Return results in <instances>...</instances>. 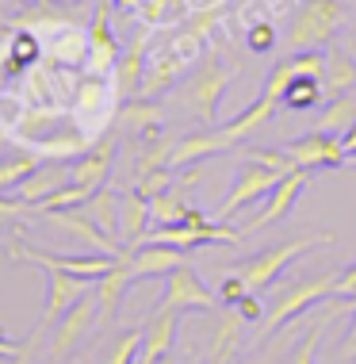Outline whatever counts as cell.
I'll list each match as a JSON object with an SVG mask.
<instances>
[{
	"instance_id": "1",
	"label": "cell",
	"mask_w": 356,
	"mask_h": 364,
	"mask_svg": "<svg viewBox=\"0 0 356 364\" xmlns=\"http://www.w3.org/2000/svg\"><path fill=\"white\" fill-rule=\"evenodd\" d=\"M333 242H338L333 234H303V238H295V242H280V245H272V250H261V253H253V257L237 261L234 272L249 284V291H264L280 280V272L288 269L291 261H299L303 253L318 250V245H333Z\"/></svg>"
},
{
	"instance_id": "2",
	"label": "cell",
	"mask_w": 356,
	"mask_h": 364,
	"mask_svg": "<svg viewBox=\"0 0 356 364\" xmlns=\"http://www.w3.org/2000/svg\"><path fill=\"white\" fill-rule=\"evenodd\" d=\"M230 77H234V62L222 65L219 54H207L200 62V70L188 77V85L180 88V104L195 119L215 127V119H219V100H222L226 85H230Z\"/></svg>"
},
{
	"instance_id": "3",
	"label": "cell",
	"mask_w": 356,
	"mask_h": 364,
	"mask_svg": "<svg viewBox=\"0 0 356 364\" xmlns=\"http://www.w3.org/2000/svg\"><path fill=\"white\" fill-rule=\"evenodd\" d=\"M341 272H322V277H306V280H288V288L276 291V303L264 314V338H272L276 330H284L291 318H299L306 307H314L318 299L338 291Z\"/></svg>"
},
{
	"instance_id": "4",
	"label": "cell",
	"mask_w": 356,
	"mask_h": 364,
	"mask_svg": "<svg viewBox=\"0 0 356 364\" xmlns=\"http://www.w3.org/2000/svg\"><path fill=\"white\" fill-rule=\"evenodd\" d=\"M341 19H345V12H341L338 0H303L299 12H295L291 23H288L284 43H288L291 54H299V50H318L322 43H330V38L338 35Z\"/></svg>"
},
{
	"instance_id": "5",
	"label": "cell",
	"mask_w": 356,
	"mask_h": 364,
	"mask_svg": "<svg viewBox=\"0 0 356 364\" xmlns=\"http://www.w3.org/2000/svg\"><path fill=\"white\" fill-rule=\"evenodd\" d=\"M153 311H219V295L200 280L192 264H180L165 277V291Z\"/></svg>"
},
{
	"instance_id": "6",
	"label": "cell",
	"mask_w": 356,
	"mask_h": 364,
	"mask_svg": "<svg viewBox=\"0 0 356 364\" xmlns=\"http://www.w3.org/2000/svg\"><path fill=\"white\" fill-rule=\"evenodd\" d=\"M284 176L276 173V169H264V165H257L245 157V165H242V173H237V181H234V188L226 192V200L219 203V211H215V219L226 223V219H234L242 208H249V203H257L261 196H269L276 184H280Z\"/></svg>"
},
{
	"instance_id": "7",
	"label": "cell",
	"mask_w": 356,
	"mask_h": 364,
	"mask_svg": "<svg viewBox=\"0 0 356 364\" xmlns=\"http://www.w3.org/2000/svg\"><path fill=\"white\" fill-rule=\"evenodd\" d=\"M96 322H100V303H96V291H88V295H81V299L62 314V318H58L54 341H50V357L54 360L69 357V353H73L88 333H92Z\"/></svg>"
},
{
	"instance_id": "8",
	"label": "cell",
	"mask_w": 356,
	"mask_h": 364,
	"mask_svg": "<svg viewBox=\"0 0 356 364\" xmlns=\"http://www.w3.org/2000/svg\"><path fill=\"white\" fill-rule=\"evenodd\" d=\"M12 257L27 261V264H38V269H62V272H73V277H88V280H100L104 272H112L115 261H119V257H112V253H92V257H73V253H38L27 242L12 245Z\"/></svg>"
},
{
	"instance_id": "9",
	"label": "cell",
	"mask_w": 356,
	"mask_h": 364,
	"mask_svg": "<svg viewBox=\"0 0 356 364\" xmlns=\"http://www.w3.org/2000/svg\"><path fill=\"white\" fill-rule=\"evenodd\" d=\"M92 288H96V280H88V277H73V272H62V269H46V307H43V318H38L35 330L38 333L54 330L58 318Z\"/></svg>"
},
{
	"instance_id": "10",
	"label": "cell",
	"mask_w": 356,
	"mask_h": 364,
	"mask_svg": "<svg viewBox=\"0 0 356 364\" xmlns=\"http://www.w3.org/2000/svg\"><path fill=\"white\" fill-rule=\"evenodd\" d=\"M311 184V169H295V173H288L280 184L269 192V200H264V208H261V215H253L249 223L242 226V234H257V230H269V226H276L280 219H288L291 215V208H295V200L303 196V188Z\"/></svg>"
},
{
	"instance_id": "11",
	"label": "cell",
	"mask_w": 356,
	"mask_h": 364,
	"mask_svg": "<svg viewBox=\"0 0 356 364\" xmlns=\"http://www.w3.org/2000/svg\"><path fill=\"white\" fill-rule=\"evenodd\" d=\"M288 157L299 169H341L349 161V150H345L341 139L333 134H322V131H311L303 139L288 142Z\"/></svg>"
},
{
	"instance_id": "12",
	"label": "cell",
	"mask_w": 356,
	"mask_h": 364,
	"mask_svg": "<svg viewBox=\"0 0 356 364\" xmlns=\"http://www.w3.org/2000/svg\"><path fill=\"white\" fill-rule=\"evenodd\" d=\"M119 43H115V35H112V19H107V4L100 0L96 4V12H92V27H88V54H85V65H88V73L92 77H104V73H112L115 65H119Z\"/></svg>"
},
{
	"instance_id": "13",
	"label": "cell",
	"mask_w": 356,
	"mask_h": 364,
	"mask_svg": "<svg viewBox=\"0 0 356 364\" xmlns=\"http://www.w3.org/2000/svg\"><path fill=\"white\" fill-rule=\"evenodd\" d=\"M146 46H150V31H142L131 46L123 50L119 65L112 70V88L115 100H138L142 96V81H146Z\"/></svg>"
},
{
	"instance_id": "14",
	"label": "cell",
	"mask_w": 356,
	"mask_h": 364,
	"mask_svg": "<svg viewBox=\"0 0 356 364\" xmlns=\"http://www.w3.org/2000/svg\"><path fill=\"white\" fill-rule=\"evenodd\" d=\"M46 223H54L58 230H69L73 238L88 242L96 253H112V257H123V253H126V245L119 242V238H112L107 230H100V226L88 219L81 208H73V211H50V215H46Z\"/></svg>"
},
{
	"instance_id": "15",
	"label": "cell",
	"mask_w": 356,
	"mask_h": 364,
	"mask_svg": "<svg viewBox=\"0 0 356 364\" xmlns=\"http://www.w3.org/2000/svg\"><path fill=\"white\" fill-rule=\"evenodd\" d=\"M134 284V272H131V250L123 253V257L115 261V269L112 272H104L100 280H96V303H100V322L107 326V322H115V314H119V303H123V295L126 288Z\"/></svg>"
},
{
	"instance_id": "16",
	"label": "cell",
	"mask_w": 356,
	"mask_h": 364,
	"mask_svg": "<svg viewBox=\"0 0 356 364\" xmlns=\"http://www.w3.org/2000/svg\"><path fill=\"white\" fill-rule=\"evenodd\" d=\"M188 264V253L176 250V245H134L131 250V272L134 280L146 277H169L173 269Z\"/></svg>"
},
{
	"instance_id": "17",
	"label": "cell",
	"mask_w": 356,
	"mask_h": 364,
	"mask_svg": "<svg viewBox=\"0 0 356 364\" xmlns=\"http://www.w3.org/2000/svg\"><path fill=\"white\" fill-rule=\"evenodd\" d=\"M146 223H150V196H142L138 188L123 192V200H119V238H123L126 250H134L146 238Z\"/></svg>"
},
{
	"instance_id": "18",
	"label": "cell",
	"mask_w": 356,
	"mask_h": 364,
	"mask_svg": "<svg viewBox=\"0 0 356 364\" xmlns=\"http://www.w3.org/2000/svg\"><path fill=\"white\" fill-rule=\"evenodd\" d=\"M176 330H180V311H157L146 326V346H142V364H157L173 353Z\"/></svg>"
},
{
	"instance_id": "19",
	"label": "cell",
	"mask_w": 356,
	"mask_h": 364,
	"mask_svg": "<svg viewBox=\"0 0 356 364\" xmlns=\"http://www.w3.org/2000/svg\"><path fill=\"white\" fill-rule=\"evenodd\" d=\"M112 161H115V142L107 139L104 146H96L92 154H85L77 165H69V176H73V184L96 192V188H104L107 173H112Z\"/></svg>"
},
{
	"instance_id": "20",
	"label": "cell",
	"mask_w": 356,
	"mask_h": 364,
	"mask_svg": "<svg viewBox=\"0 0 356 364\" xmlns=\"http://www.w3.org/2000/svg\"><path fill=\"white\" fill-rule=\"evenodd\" d=\"M69 181H73V176H69L65 165H38V169L16 188V196H19L23 203H31V208H38V203L50 200L58 188H65Z\"/></svg>"
},
{
	"instance_id": "21",
	"label": "cell",
	"mask_w": 356,
	"mask_h": 364,
	"mask_svg": "<svg viewBox=\"0 0 356 364\" xmlns=\"http://www.w3.org/2000/svg\"><path fill=\"white\" fill-rule=\"evenodd\" d=\"M325 100H338V96L352 92L356 85V58L341 46H330L325 50Z\"/></svg>"
},
{
	"instance_id": "22",
	"label": "cell",
	"mask_w": 356,
	"mask_h": 364,
	"mask_svg": "<svg viewBox=\"0 0 356 364\" xmlns=\"http://www.w3.org/2000/svg\"><path fill=\"white\" fill-rule=\"evenodd\" d=\"M356 127V96H338V100L325 104V112H318V119H314V131L322 134H333V139H345Z\"/></svg>"
},
{
	"instance_id": "23",
	"label": "cell",
	"mask_w": 356,
	"mask_h": 364,
	"mask_svg": "<svg viewBox=\"0 0 356 364\" xmlns=\"http://www.w3.org/2000/svg\"><path fill=\"white\" fill-rule=\"evenodd\" d=\"M119 200H123V196H115V192L104 184V188H96V192L81 203V211H85L96 226H100V230H107L112 238H119ZM119 242H123V238H119Z\"/></svg>"
},
{
	"instance_id": "24",
	"label": "cell",
	"mask_w": 356,
	"mask_h": 364,
	"mask_svg": "<svg viewBox=\"0 0 356 364\" xmlns=\"http://www.w3.org/2000/svg\"><path fill=\"white\" fill-rule=\"evenodd\" d=\"M123 119L131 127H138L142 139H157V134H165V107L157 100H146V96L123 104Z\"/></svg>"
},
{
	"instance_id": "25",
	"label": "cell",
	"mask_w": 356,
	"mask_h": 364,
	"mask_svg": "<svg viewBox=\"0 0 356 364\" xmlns=\"http://www.w3.org/2000/svg\"><path fill=\"white\" fill-rule=\"evenodd\" d=\"M188 188L184 184H173L165 196H157V200H150V219L157 226H176V223H184V215H188Z\"/></svg>"
},
{
	"instance_id": "26",
	"label": "cell",
	"mask_w": 356,
	"mask_h": 364,
	"mask_svg": "<svg viewBox=\"0 0 356 364\" xmlns=\"http://www.w3.org/2000/svg\"><path fill=\"white\" fill-rule=\"evenodd\" d=\"M38 157L35 154H27V150H16V154H4L0 157V192H8V188H19V184L27 181V176H31L35 169H38Z\"/></svg>"
},
{
	"instance_id": "27",
	"label": "cell",
	"mask_w": 356,
	"mask_h": 364,
	"mask_svg": "<svg viewBox=\"0 0 356 364\" xmlns=\"http://www.w3.org/2000/svg\"><path fill=\"white\" fill-rule=\"evenodd\" d=\"M341 303H345V299H338V295H333V299L325 303L322 318L306 326V333L299 338V349L291 353V360H288V364H314V349H318V341H322V333H325V322H330L333 314H338V307H341Z\"/></svg>"
},
{
	"instance_id": "28",
	"label": "cell",
	"mask_w": 356,
	"mask_h": 364,
	"mask_svg": "<svg viewBox=\"0 0 356 364\" xmlns=\"http://www.w3.org/2000/svg\"><path fill=\"white\" fill-rule=\"evenodd\" d=\"M318 100H325V85L322 77H295L288 85V92H284V104L291 107V112H311V107H318Z\"/></svg>"
},
{
	"instance_id": "29",
	"label": "cell",
	"mask_w": 356,
	"mask_h": 364,
	"mask_svg": "<svg viewBox=\"0 0 356 364\" xmlns=\"http://www.w3.org/2000/svg\"><path fill=\"white\" fill-rule=\"evenodd\" d=\"M142 346H146L142 330H123L112 341V349L104 353V364H138L142 360Z\"/></svg>"
},
{
	"instance_id": "30",
	"label": "cell",
	"mask_w": 356,
	"mask_h": 364,
	"mask_svg": "<svg viewBox=\"0 0 356 364\" xmlns=\"http://www.w3.org/2000/svg\"><path fill=\"white\" fill-rule=\"evenodd\" d=\"M242 314H237L234 307H226L222 314V322H219V330H215V341H211V364H222V357L234 349V341H237V330H242Z\"/></svg>"
},
{
	"instance_id": "31",
	"label": "cell",
	"mask_w": 356,
	"mask_h": 364,
	"mask_svg": "<svg viewBox=\"0 0 356 364\" xmlns=\"http://www.w3.org/2000/svg\"><path fill=\"white\" fill-rule=\"evenodd\" d=\"M88 196H92L88 188H81V184H73V181H69L65 188H58V192L50 196V200H43V203H38V211H43V215H50V211H73V208H81V203L88 200Z\"/></svg>"
},
{
	"instance_id": "32",
	"label": "cell",
	"mask_w": 356,
	"mask_h": 364,
	"mask_svg": "<svg viewBox=\"0 0 356 364\" xmlns=\"http://www.w3.org/2000/svg\"><path fill=\"white\" fill-rule=\"evenodd\" d=\"M134 16L142 19L146 27H161V23H169V19L180 16V0H142Z\"/></svg>"
},
{
	"instance_id": "33",
	"label": "cell",
	"mask_w": 356,
	"mask_h": 364,
	"mask_svg": "<svg viewBox=\"0 0 356 364\" xmlns=\"http://www.w3.org/2000/svg\"><path fill=\"white\" fill-rule=\"evenodd\" d=\"M299 77V70H295V58H284V62L272 65L269 81H264V96H272V100L284 104V92H288V85Z\"/></svg>"
},
{
	"instance_id": "34",
	"label": "cell",
	"mask_w": 356,
	"mask_h": 364,
	"mask_svg": "<svg viewBox=\"0 0 356 364\" xmlns=\"http://www.w3.org/2000/svg\"><path fill=\"white\" fill-rule=\"evenodd\" d=\"M173 173L169 169H153V173H142V176H134V188L142 192V196H150V200H157V196H165L173 188Z\"/></svg>"
},
{
	"instance_id": "35",
	"label": "cell",
	"mask_w": 356,
	"mask_h": 364,
	"mask_svg": "<svg viewBox=\"0 0 356 364\" xmlns=\"http://www.w3.org/2000/svg\"><path fill=\"white\" fill-rule=\"evenodd\" d=\"M245 157H249V161H257V165H264V169H276L280 176H288V173L299 169V165L288 157V150H249Z\"/></svg>"
},
{
	"instance_id": "36",
	"label": "cell",
	"mask_w": 356,
	"mask_h": 364,
	"mask_svg": "<svg viewBox=\"0 0 356 364\" xmlns=\"http://www.w3.org/2000/svg\"><path fill=\"white\" fill-rule=\"evenodd\" d=\"M215 295H219L222 307H237V303H242L245 295H249V284L237 277V272H230V277H226V280L219 284V291H215Z\"/></svg>"
},
{
	"instance_id": "37",
	"label": "cell",
	"mask_w": 356,
	"mask_h": 364,
	"mask_svg": "<svg viewBox=\"0 0 356 364\" xmlns=\"http://www.w3.org/2000/svg\"><path fill=\"white\" fill-rule=\"evenodd\" d=\"M249 46H253L257 54L272 50V46H276V31H272V23H253V27H249Z\"/></svg>"
},
{
	"instance_id": "38",
	"label": "cell",
	"mask_w": 356,
	"mask_h": 364,
	"mask_svg": "<svg viewBox=\"0 0 356 364\" xmlns=\"http://www.w3.org/2000/svg\"><path fill=\"white\" fill-rule=\"evenodd\" d=\"M338 299H345V303H356V264H349V269L341 272V280H338Z\"/></svg>"
},
{
	"instance_id": "39",
	"label": "cell",
	"mask_w": 356,
	"mask_h": 364,
	"mask_svg": "<svg viewBox=\"0 0 356 364\" xmlns=\"http://www.w3.org/2000/svg\"><path fill=\"white\" fill-rule=\"evenodd\" d=\"M237 314H242V318L245 322H257V318H261V314H264V307H261V299H257V291H249V295H245V299L242 303H237V307H234Z\"/></svg>"
},
{
	"instance_id": "40",
	"label": "cell",
	"mask_w": 356,
	"mask_h": 364,
	"mask_svg": "<svg viewBox=\"0 0 356 364\" xmlns=\"http://www.w3.org/2000/svg\"><path fill=\"white\" fill-rule=\"evenodd\" d=\"M31 211V203H23L16 196V200H0V223H8V219H19V215H27Z\"/></svg>"
},
{
	"instance_id": "41",
	"label": "cell",
	"mask_w": 356,
	"mask_h": 364,
	"mask_svg": "<svg viewBox=\"0 0 356 364\" xmlns=\"http://www.w3.org/2000/svg\"><path fill=\"white\" fill-rule=\"evenodd\" d=\"M338 357L341 360H356V314H352V326H349V333H345V346L338 349Z\"/></svg>"
},
{
	"instance_id": "42",
	"label": "cell",
	"mask_w": 356,
	"mask_h": 364,
	"mask_svg": "<svg viewBox=\"0 0 356 364\" xmlns=\"http://www.w3.org/2000/svg\"><path fill=\"white\" fill-rule=\"evenodd\" d=\"M23 346H27V341H12V338L0 333V360H16L19 353H23Z\"/></svg>"
},
{
	"instance_id": "43",
	"label": "cell",
	"mask_w": 356,
	"mask_h": 364,
	"mask_svg": "<svg viewBox=\"0 0 356 364\" xmlns=\"http://www.w3.org/2000/svg\"><path fill=\"white\" fill-rule=\"evenodd\" d=\"M35 341H38V330L31 333V338H27V346H23V353H19L16 360H8V364H31V349H35Z\"/></svg>"
},
{
	"instance_id": "44",
	"label": "cell",
	"mask_w": 356,
	"mask_h": 364,
	"mask_svg": "<svg viewBox=\"0 0 356 364\" xmlns=\"http://www.w3.org/2000/svg\"><path fill=\"white\" fill-rule=\"evenodd\" d=\"M341 142H345V150H349V154H356V127H352V131H349V134H345V139H341Z\"/></svg>"
},
{
	"instance_id": "45",
	"label": "cell",
	"mask_w": 356,
	"mask_h": 364,
	"mask_svg": "<svg viewBox=\"0 0 356 364\" xmlns=\"http://www.w3.org/2000/svg\"><path fill=\"white\" fill-rule=\"evenodd\" d=\"M8 154V134H4V127H0V157Z\"/></svg>"
},
{
	"instance_id": "46",
	"label": "cell",
	"mask_w": 356,
	"mask_h": 364,
	"mask_svg": "<svg viewBox=\"0 0 356 364\" xmlns=\"http://www.w3.org/2000/svg\"><path fill=\"white\" fill-rule=\"evenodd\" d=\"M157 364H176V360H173V357H161V360H157Z\"/></svg>"
},
{
	"instance_id": "47",
	"label": "cell",
	"mask_w": 356,
	"mask_h": 364,
	"mask_svg": "<svg viewBox=\"0 0 356 364\" xmlns=\"http://www.w3.org/2000/svg\"><path fill=\"white\" fill-rule=\"evenodd\" d=\"M349 165H356V154H349Z\"/></svg>"
},
{
	"instance_id": "48",
	"label": "cell",
	"mask_w": 356,
	"mask_h": 364,
	"mask_svg": "<svg viewBox=\"0 0 356 364\" xmlns=\"http://www.w3.org/2000/svg\"><path fill=\"white\" fill-rule=\"evenodd\" d=\"M58 4H73V0H58Z\"/></svg>"
},
{
	"instance_id": "49",
	"label": "cell",
	"mask_w": 356,
	"mask_h": 364,
	"mask_svg": "<svg viewBox=\"0 0 356 364\" xmlns=\"http://www.w3.org/2000/svg\"><path fill=\"white\" fill-rule=\"evenodd\" d=\"M4 4H8V0H0V8H4Z\"/></svg>"
},
{
	"instance_id": "50",
	"label": "cell",
	"mask_w": 356,
	"mask_h": 364,
	"mask_svg": "<svg viewBox=\"0 0 356 364\" xmlns=\"http://www.w3.org/2000/svg\"><path fill=\"white\" fill-rule=\"evenodd\" d=\"M138 364H142V360H138Z\"/></svg>"
}]
</instances>
